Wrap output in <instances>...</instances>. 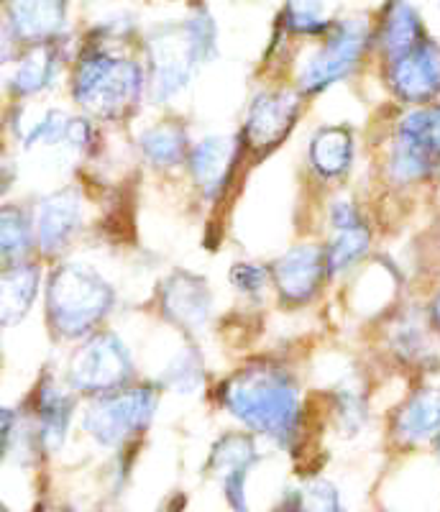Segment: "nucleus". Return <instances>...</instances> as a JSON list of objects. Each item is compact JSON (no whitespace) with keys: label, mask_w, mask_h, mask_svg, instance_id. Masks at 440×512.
<instances>
[{"label":"nucleus","mask_w":440,"mask_h":512,"mask_svg":"<svg viewBox=\"0 0 440 512\" xmlns=\"http://www.w3.org/2000/svg\"><path fill=\"white\" fill-rule=\"evenodd\" d=\"M223 408L249 431L290 448L302 420L300 387L295 377L279 367L256 364L228 377L220 387Z\"/></svg>","instance_id":"nucleus-1"},{"label":"nucleus","mask_w":440,"mask_h":512,"mask_svg":"<svg viewBox=\"0 0 440 512\" xmlns=\"http://www.w3.org/2000/svg\"><path fill=\"white\" fill-rule=\"evenodd\" d=\"M116 303V292L103 274L85 264H62L47 282V318L62 338L93 336Z\"/></svg>","instance_id":"nucleus-2"},{"label":"nucleus","mask_w":440,"mask_h":512,"mask_svg":"<svg viewBox=\"0 0 440 512\" xmlns=\"http://www.w3.org/2000/svg\"><path fill=\"white\" fill-rule=\"evenodd\" d=\"M144 93V70L134 59L116 57L105 49L82 54L75 70L72 95L87 113L118 121L136 111Z\"/></svg>","instance_id":"nucleus-3"},{"label":"nucleus","mask_w":440,"mask_h":512,"mask_svg":"<svg viewBox=\"0 0 440 512\" xmlns=\"http://www.w3.org/2000/svg\"><path fill=\"white\" fill-rule=\"evenodd\" d=\"M215 52V26L197 13L180 26H164L149 41L151 100L164 103L187 88L195 70Z\"/></svg>","instance_id":"nucleus-4"},{"label":"nucleus","mask_w":440,"mask_h":512,"mask_svg":"<svg viewBox=\"0 0 440 512\" xmlns=\"http://www.w3.org/2000/svg\"><path fill=\"white\" fill-rule=\"evenodd\" d=\"M157 405L159 392L151 384L93 397L82 415V428L100 446L118 448L149 428L154 413H157Z\"/></svg>","instance_id":"nucleus-5"},{"label":"nucleus","mask_w":440,"mask_h":512,"mask_svg":"<svg viewBox=\"0 0 440 512\" xmlns=\"http://www.w3.org/2000/svg\"><path fill=\"white\" fill-rule=\"evenodd\" d=\"M72 390L80 395L103 397L126 390L134 379V359L118 333H93L82 341L67 369Z\"/></svg>","instance_id":"nucleus-6"},{"label":"nucleus","mask_w":440,"mask_h":512,"mask_svg":"<svg viewBox=\"0 0 440 512\" xmlns=\"http://www.w3.org/2000/svg\"><path fill=\"white\" fill-rule=\"evenodd\" d=\"M366 49V24L346 21L330 31L328 41L307 59L300 72L302 93H320L333 82L343 80L359 64Z\"/></svg>","instance_id":"nucleus-7"},{"label":"nucleus","mask_w":440,"mask_h":512,"mask_svg":"<svg viewBox=\"0 0 440 512\" xmlns=\"http://www.w3.org/2000/svg\"><path fill=\"white\" fill-rule=\"evenodd\" d=\"M300 118V98L290 90H267L254 98L244 123V144L254 152H272L292 134Z\"/></svg>","instance_id":"nucleus-8"},{"label":"nucleus","mask_w":440,"mask_h":512,"mask_svg":"<svg viewBox=\"0 0 440 512\" xmlns=\"http://www.w3.org/2000/svg\"><path fill=\"white\" fill-rule=\"evenodd\" d=\"M389 88L405 103L428 105L440 98V44L423 41L405 57L389 62Z\"/></svg>","instance_id":"nucleus-9"},{"label":"nucleus","mask_w":440,"mask_h":512,"mask_svg":"<svg viewBox=\"0 0 440 512\" xmlns=\"http://www.w3.org/2000/svg\"><path fill=\"white\" fill-rule=\"evenodd\" d=\"M164 318L185 333H200L213 313V295L203 277L190 272H174L164 280L159 292Z\"/></svg>","instance_id":"nucleus-10"},{"label":"nucleus","mask_w":440,"mask_h":512,"mask_svg":"<svg viewBox=\"0 0 440 512\" xmlns=\"http://www.w3.org/2000/svg\"><path fill=\"white\" fill-rule=\"evenodd\" d=\"M325 274H328L325 249L295 246V249H290L274 262L272 282L277 287L279 297H284L287 303L302 305L318 295Z\"/></svg>","instance_id":"nucleus-11"},{"label":"nucleus","mask_w":440,"mask_h":512,"mask_svg":"<svg viewBox=\"0 0 440 512\" xmlns=\"http://www.w3.org/2000/svg\"><path fill=\"white\" fill-rule=\"evenodd\" d=\"M241 141H244L241 136L213 134L205 136L187 154L192 180H195L197 190L203 192L208 200H215L220 192L226 190L228 180L233 175V167H236Z\"/></svg>","instance_id":"nucleus-12"},{"label":"nucleus","mask_w":440,"mask_h":512,"mask_svg":"<svg viewBox=\"0 0 440 512\" xmlns=\"http://www.w3.org/2000/svg\"><path fill=\"white\" fill-rule=\"evenodd\" d=\"M440 433V387L423 384L402 400L392 415V438L400 446L433 443Z\"/></svg>","instance_id":"nucleus-13"},{"label":"nucleus","mask_w":440,"mask_h":512,"mask_svg":"<svg viewBox=\"0 0 440 512\" xmlns=\"http://www.w3.org/2000/svg\"><path fill=\"white\" fill-rule=\"evenodd\" d=\"M36 223V244L47 256L62 254L82 226V203L72 187L41 200Z\"/></svg>","instance_id":"nucleus-14"},{"label":"nucleus","mask_w":440,"mask_h":512,"mask_svg":"<svg viewBox=\"0 0 440 512\" xmlns=\"http://www.w3.org/2000/svg\"><path fill=\"white\" fill-rule=\"evenodd\" d=\"M389 344L394 354L412 367L435 369L440 364V336L430 326L428 315H402L389 331Z\"/></svg>","instance_id":"nucleus-15"},{"label":"nucleus","mask_w":440,"mask_h":512,"mask_svg":"<svg viewBox=\"0 0 440 512\" xmlns=\"http://www.w3.org/2000/svg\"><path fill=\"white\" fill-rule=\"evenodd\" d=\"M34 413H36V433L41 438V446L47 451H57L62 448L67 431H70L72 415H75V400L64 390H59L52 379L36 387L34 395Z\"/></svg>","instance_id":"nucleus-16"},{"label":"nucleus","mask_w":440,"mask_h":512,"mask_svg":"<svg viewBox=\"0 0 440 512\" xmlns=\"http://www.w3.org/2000/svg\"><path fill=\"white\" fill-rule=\"evenodd\" d=\"M41 285V269L31 262L8 264L0 282V318L3 326H18L29 315Z\"/></svg>","instance_id":"nucleus-17"},{"label":"nucleus","mask_w":440,"mask_h":512,"mask_svg":"<svg viewBox=\"0 0 440 512\" xmlns=\"http://www.w3.org/2000/svg\"><path fill=\"white\" fill-rule=\"evenodd\" d=\"M423 41H428V36H425L423 21H420L415 8L405 0H392L384 11L382 34H379V44H382L387 62L405 57Z\"/></svg>","instance_id":"nucleus-18"},{"label":"nucleus","mask_w":440,"mask_h":512,"mask_svg":"<svg viewBox=\"0 0 440 512\" xmlns=\"http://www.w3.org/2000/svg\"><path fill=\"white\" fill-rule=\"evenodd\" d=\"M8 13H11L13 34L41 44L62 29L67 6L64 0H11Z\"/></svg>","instance_id":"nucleus-19"},{"label":"nucleus","mask_w":440,"mask_h":512,"mask_svg":"<svg viewBox=\"0 0 440 512\" xmlns=\"http://www.w3.org/2000/svg\"><path fill=\"white\" fill-rule=\"evenodd\" d=\"M310 164L325 180H336L351 169L354 162V136L343 126H325L315 131L307 146Z\"/></svg>","instance_id":"nucleus-20"},{"label":"nucleus","mask_w":440,"mask_h":512,"mask_svg":"<svg viewBox=\"0 0 440 512\" xmlns=\"http://www.w3.org/2000/svg\"><path fill=\"white\" fill-rule=\"evenodd\" d=\"M438 164V159L425 146L405 139V136H394L387 159V172L392 177V182H397V185H417V182H425L438 172Z\"/></svg>","instance_id":"nucleus-21"},{"label":"nucleus","mask_w":440,"mask_h":512,"mask_svg":"<svg viewBox=\"0 0 440 512\" xmlns=\"http://www.w3.org/2000/svg\"><path fill=\"white\" fill-rule=\"evenodd\" d=\"M54 72H57V49L47 41L34 44L24 57L18 59L16 70H13V93L24 95V98L41 93L54 80Z\"/></svg>","instance_id":"nucleus-22"},{"label":"nucleus","mask_w":440,"mask_h":512,"mask_svg":"<svg viewBox=\"0 0 440 512\" xmlns=\"http://www.w3.org/2000/svg\"><path fill=\"white\" fill-rule=\"evenodd\" d=\"M139 149L146 162L157 169H172L185 159L187 134L177 123H162V126L146 128L139 136Z\"/></svg>","instance_id":"nucleus-23"},{"label":"nucleus","mask_w":440,"mask_h":512,"mask_svg":"<svg viewBox=\"0 0 440 512\" xmlns=\"http://www.w3.org/2000/svg\"><path fill=\"white\" fill-rule=\"evenodd\" d=\"M0 249H3V262L18 264L24 262L36 244V223L34 218L21 208L6 205L0 216Z\"/></svg>","instance_id":"nucleus-24"},{"label":"nucleus","mask_w":440,"mask_h":512,"mask_svg":"<svg viewBox=\"0 0 440 512\" xmlns=\"http://www.w3.org/2000/svg\"><path fill=\"white\" fill-rule=\"evenodd\" d=\"M256 461H259V451H256L254 438L246 436V433H226L220 441H215L208 469L215 477L223 479L238 469H254Z\"/></svg>","instance_id":"nucleus-25"},{"label":"nucleus","mask_w":440,"mask_h":512,"mask_svg":"<svg viewBox=\"0 0 440 512\" xmlns=\"http://www.w3.org/2000/svg\"><path fill=\"white\" fill-rule=\"evenodd\" d=\"M371 249V231L366 223L351 228H338L336 236L330 239L328 249H325V259H328V274H343L351 267L361 262L366 251Z\"/></svg>","instance_id":"nucleus-26"},{"label":"nucleus","mask_w":440,"mask_h":512,"mask_svg":"<svg viewBox=\"0 0 440 512\" xmlns=\"http://www.w3.org/2000/svg\"><path fill=\"white\" fill-rule=\"evenodd\" d=\"M397 136L417 141L440 162V103L423 105L415 111L405 113L397 123Z\"/></svg>","instance_id":"nucleus-27"},{"label":"nucleus","mask_w":440,"mask_h":512,"mask_svg":"<svg viewBox=\"0 0 440 512\" xmlns=\"http://www.w3.org/2000/svg\"><path fill=\"white\" fill-rule=\"evenodd\" d=\"M162 384L177 395H192L203 384V359L197 349L187 346V349L177 351L162 372Z\"/></svg>","instance_id":"nucleus-28"},{"label":"nucleus","mask_w":440,"mask_h":512,"mask_svg":"<svg viewBox=\"0 0 440 512\" xmlns=\"http://www.w3.org/2000/svg\"><path fill=\"white\" fill-rule=\"evenodd\" d=\"M284 24L297 34H318L328 26V0H287Z\"/></svg>","instance_id":"nucleus-29"},{"label":"nucleus","mask_w":440,"mask_h":512,"mask_svg":"<svg viewBox=\"0 0 440 512\" xmlns=\"http://www.w3.org/2000/svg\"><path fill=\"white\" fill-rule=\"evenodd\" d=\"M72 118L62 111H49L39 118L31 128H26L24 146L36 149V146H54L67 144V131H70Z\"/></svg>","instance_id":"nucleus-30"},{"label":"nucleus","mask_w":440,"mask_h":512,"mask_svg":"<svg viewBox=\"0 0 440 512\" xmlns=\"http://www.w3.org/2000/svg\"><path fill=\"white\" fill-rule=\"evenodd\" d=\"M297 512H341V495L328 479H310L297 492Z\"/></svg>","instance_id":"nucleus-31"},{"label":"nucleus","mask_w":440,"mask_h":512,"mask_svg":"<svg viewBox=\"0 0 440 512\" xmlns=\"http://www.w3.org/2000/svg\"><path fill=\"white\" fill-rule=\"evenodd\" d=\"M269 277H272V272H267L264 267H256V264L251 262H241L231 269L233 287H236L238 292H244V295H251V297L264 292Z\"/></svg>","instance_id":"nucleus-32"},{"label":"nucleus","mask_w":440,"mask_h":512,"mask_svg":"<svg viewBox=\"0 0 440 512\" xmlns=\"http://www.w3.org/2000/svg\"><path fill=\"white\" fill-rule=\"evenodd\" d=\"M338 420H341V428H346L348 433L361 431V425L366 423V408L364 400L356 392H338Z\"/></svg>","instance_id":"nucleus-33"},{"label":"nucleus","mask_w":440,"mask_h":512,"mask_svg":"<svg viewBox=\"0 0 440 512\" xmlns=\"http://www.w3.org/2000/svg\"><path fill=\"white\" fill-rule=\"evenodd\" d=\"M330 223H333V228H351V226H359L361 216L359 210L354 208V205L348 203V200H336V203L330 205Z\"/></svg>","instance_id":"nucleus-34"},{"label":"nucleus","mask_w":440,"mask_h":512,"mask_svg":"<svg viewBox=\"0 0 440 512\" xmlns=\"http://www.w3.org/2000/svg\"><path fill=\"white\" fill-rule=\"evenodd\" d=\"M90 141H93V126L85 118H72L70 131H67V144L72 149H87Z\"/></svg>","instance_id":"nucleus-35"},{"label":"nucleus","mask_w":440,"mask_h":512,"mask_svg":"<svg viewBox=\"0 0 440 512\" xmlns=\"http://www.w3.org/2000/svg\"><path fill=\"white\" fill-rule=\"evenodd\" d=\"M425 315H428L430 326H433L435 331H438V336H440V285L435 287V292H433V297H430V303H428V310H425Z\"/></svg>","instance_id":"nucleus-36"},{"label":"nucleus","mask_w":440,"mask_h":512,"mask_svg":"<svg viewBox=\"0 0 440 512\" xmlns=\"http://www.w3.org/2000/svg\"><path fill=\"white\" fill-rule=\"evenodd\" d=\"M433 249L440 256V221L433 226Z\"/></svg>","instance_id":"nucleus-37"},{"label":"nucleus","mask_w":440,"mask_h":512,"mask_svg":"<svg viewBox=\"0 0 440 512\" xmlns=\"http://www.w3.org/2000/svg\"><path fill=\"white\" fill-rule=\"evenodd\" d=\"M433 456H435V464L440 466V433H438V438L433 441Z\"/></svg>","instance_id":"nucleus-38"}]
</instances>
